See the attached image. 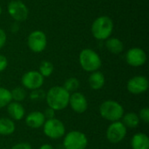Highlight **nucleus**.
<instances>
[{
  "label": "nucleus",
  "instance_id": "obj_22",
  "mask_svg": "<svg viewBox=\"0 0 149 149\" xmlns=\"http://www.w3.org/2000/svg\"><path fill=\"white\" fill-rule=\"evenodd\" d=\"M12 101L10 91L7 88L0 86V109L6 107Z\"/></svg>",
  "mask_w": 149,
  "mask_h": 149
},
{
  "label": "nucleus",
  "instance_id": "obj_31",
  "mask_svg": "<svg viewBox=\"0 0 149 149\" xmlns=\"http://www.w3.org/2000/svg\"><path fill=\"white\" fill-rule=\"evenodd\" d=\"M39 149H54L53 148V147L52 146V145H50V144H43Z\"/></svg>",
  "mask_w": 149,
  "mask_h": 149
},
{
  "label": "nucleus",
  "instance_id": "obj_14",
  "mask_svg": "<svg viewBox=\"0 0 149 149\" xmlns=\"http://www.w3.org/2000/svg\"><path fill=\"white\" fill-rule=\"evenodd\" d=\"M45 120H46L45 118L44 113L39 111H33L28 113L25 117L26 125L32 129H38L42 127Z\"/></svg>",
  "mask_w": 149,
  "mask_h": 149
},
{
  "label": "nucleus",
  "instance_id": "obj_26",
  "mask_svg": "<svg viewBox=\"0 0 149 149\" xmlns=\"http://www.w3.org/2000/svg\"><path fill=\"white\" fill-rule=\"evenodd\" d=\"M44 97H45V93L39 89L32 91V93L31 94V98L32 100H42Z\"/></svg>",
  "mask_w": 149,
  "mask_h": 149
},
{
  "label": "nucleus",
  "instance_id": "obj_28",
  "mask_svg": "<svg viewBox=\"0 0 149 149\" xmlns=\"http://www.w3.org/2000/svg\"><path fill=\"white\" fill-rule=\"evenodd\" d=\"M10 149H32V147L27 142H20L15 144Z\"/></svg>",
  "mask_w": 149,
  "mask_h": 149
},
{
  "label": "nucleus",
  "instance_id": "obj_17",
  "mask_svg": "<svg viewBox=\"0 0 149 149\" xmlns=\"http://www.w3.org/2000/svg\"><path fill=\"white\" fill-rule=\"evenodd\" d=\"M88 83L93 90H100L103 88L106 83V78L104 74L99 71L91 73L88 79Z\"/></svg>",
  "mask_w": 149,
  "mask_h": 149
},
{
  "label": "nucleus",
  "instance_id": "obj_23",
  "mask_svg": "<svg viewBox=\"0 0 149 149\" xmlns=\"http://www.w3.org/2000/svg\"><path fill=\"white\" fill-rule=\"evenodd\" d=\"M79 80L77 79V78H74V77H71L69 79H67L65 83H64V86L63 87L68 92V93H75L77 92V90L79 89Z\"/></svg>",
  "mask_w": 149,
  "mask_h": 149
},
{
  "label": "nucleus",
  "instance_id": "obj_30",
  "mask_svg": "<svg viewBox=\"0 0 149 149\" xmlns=\"http://www.w3.org/2000/svg\"><path fill=\"white\" fill-rule=\"evenodd\" d=\"M6 43V34H5V31L0 28V49L3 48L4 46Z\"/></svg>",
  "mask_w": 149,
  "mask_h": 149
},
{
  "label": "nucleus",
  "instance_id": "obj_4",
  "mask_svg": "<svg viewBox=\"0 0 149 149\" xmlns=\"http://www.w3.org/2000/svg\"><path fill=\"white\" fill-rule=\"evenodd\" d=\"M79 64L82 69L88 72L98 71L101 65V58L99 54L92 49H84L79 54Z\"/></svg>",
  "mask_w": 149,
  "mask_h": 149
},
{
  "label": "nucleus",
  "instance_id": "obj_24",
  "mask_svg": "<svg viewBox=\"0 0 149 149\" xmlns=\"http://www.w3.org/2000/svg\"><path fill=\"white\" fill-rule=\"evenodd\" d=\"M53 69H54L53 65L50 61L44 60L39 65V71L38 72L44 78H46V77H50L52 74Z\"/></svg>",
  "mask_w": 149,
  "mask_h": 149
},
{
  "label": "nucleus",
  "instance_id": "obj_9",
  "mask_svg": "<svg viewBox=\"0 0 149 149\" xmlns=\"http://www.w3.org/2000/svg\"><path fill=\"white\" fill-rule=\"evenodd\" d=\"M27 44L31 51L38 53L45 49L47 45V38L43 31H34L29 35Z\"/></svg>",
  "mask_w": 149,
  "mask_h": 149
},
{
  "label": "nucleus",
  "instance_id": "obj_29",
  "mask_svg": "<svg viewBox=\"0 0 149 149\" xmlns=\"http://www.w3.org/2000/svg\"><path fill=\"white\" fill-rule=\"evenodd\" d=\"M8 65V60L5 56L0 54V72L4 71Z\"/></svg>",
  "mask_w": 149,
  "mask_h": 149
},
{
  "label": "nucleus",
  "instance_id": "obj_16",
  "mask_svg": "<svg viewBox=\"0 0 149 149\" xmlns=\"http://www.w3.org/2000/svg\"><path fill=\"white\" fill-rule=\"evenodd\" d=\"M132 149H149V138L144 133H137L131 139Z\"/></svg>",
  "mask_w": 149,
  "mask_h": 149
},
{
  "label": "nucleus",
  "instance_id": "obj_32",
  "mask_svg": "<svg viewBox=\"0 0 149 149\" xmlns=\"http://www.w3.org/2000/svg\"><path fill=\"white\" fill-rule=\"evenodd\" d=\"M1 12H2V8H1V6H0V15H1Z\"/></svg>",
  "mask_w": 149,
  "mask_h": 149
},
{
  "label": "nucleus",
  "instance_id": "obj_13",
  "mask_svg": "<svg viewBox=\"0 0 149 149\" xmlns=\"http://www.w3.org/2000/svg\"><path fill=\"white\" fill-rule=\"evenodd\" d=\"M71 108L78 113H83L87 110L88 102L86 97L79 92H75L70 94L69 105Z\"/></svg>",
  "mask_w": 149,
  "mask_h": 149
},
{
  "label": "nucleus",
  "instance_id": "obj_27",
  "mask_svg": "<svg viewBox=\"0 0 149 149\" xmlns=\"http://www.w3.org/2000/svg\"><path fill=\"white\" fill-rule=\"evenodd\" d=\"M55 110H53L52 108H51V107H47L45 110V112L43 113H44V115H45V120H50V119H53L54 118V116H55Z\"/></svg>",
  "mask_w": 149,
  "mask_h": 149
},
{
  "label": "nucleus",
  "instance_id": "obj_6",
  "mask_svg": "<svg viewBox=\"0 0 149 149\" xmlns=\"http://www.w3.org/2000/svg\"><path fill=\"white\" fill-rule=\"evenodd\" d=\"M42 127L45 135L52 140L60 139L65 134V127L64 123L56 118L46 120Z\"/></svg>",
  "mask_w": 149,
  "mask_h": 149
},
{
  "label": "nucleus",
  "instance_id": "obj_10",
  "mask_svg": "<svg viewBox=\"0 0 149 149\" xmlns=\"http://www.w3.org/2000/svg\"><path fill=\"white\" fill-rule=\"evenodd\" d=\"M8 12L16 21H24L28 17V9L26 5L20 0H12L8 4Z\"/></svg>",
  "mask_w": 149,
  "mask_h": 149
},
{
  "label": "nucleus",
  "instance_id": "obj_5",
  "mask_svg": "<svg viewBox=\"0 0 149 149\" xmlns=\"http://www.w3.org/2000/svg\"><path fill=\"white\" fill-rule=\"evenodd\" d=\"M63 145L65 149H86L88 145V139L82 132L71 131L65 134Z\"/></svg>",
  "mask_w": 149,
  "mask_h": 149
},
{
  "label": "nucleus",
  "instance_id": "obj_1",
  "mask_svg": "<svg viewBox=\"0 0 149 149\" xmlns=\"http://www.w3.org/2000/svg\"><path fill=\"white\" fill-rule=\"evenodd\" d=\"M70 93H68L63 86H54L51 87L45 93V100L48 107L55 111H61L65 109L69 105Z\"/></svg>",
  "mask_w": 149,
  "mask_h": 149
},
{
  "label": "nucleus",
  "instance_id": "obj_3",
  "mask_svg": "<svg viewBox=\"0 0 149 149\" xmlns=\"http://www.w3.org/2000/svg\"><path fill=\"white\" fill-rule=\"evenodd\" d=\"M113 30V20L107 16H101L97 17L92 24L93 36L99 40L107 39Z\"/></svg>",
  "mask_w": 149,
  "mask_h": 149
},
{
  "label": "nucleus",
  "instance_id": "obj_12",
  "mask_svg": "<svg viewBox=\"0 0 149 149\" xmlns=\"http://www.w3.org/2000/svg\"><path fill=\"white\" fill-rule=\"evenodd\" d=\"M126 60L129 65L139 67L146 63L147 54L142 49L139 47H134L127 51L126 54Z\"/></svg>",
  "mask_w": 149,
  "mask_h": 149
},
{
  "label": "nucleus",
  "instance_id": "obj_15",
  "mask_svg": "<svg viewBox=\"0 0 149 149\" xmlns=\"http://www.w3.org/2000/svg\"><path fill=\"white\" fill-rule=\"evenodd\" d=\"M6 108H7V113L12 120H16V121L21 120L24 119L25 115V110L23 105L19 102L11 101L6 107Z\"/></svg>",
  "mask_w": 149,
  "mask_h": 149
},
{
  "label": "nucleus",
  "instance_id": "obj_19",
  "mask_svg": "<svg viewBox=\"0 0 149 149\" xmlns=\"http://www.w3.org/2000/svg\"><path fill=\"white\" fill-rule=\"evenodd\" d=\"M121 120H122L121 122L123 123V125L127 128H130V129L137 127L139 126L140 122H141L138 114L135 113H133V112H130V113H124V115H123Z\"/></svg>",
  "mask_w": 149,
  "mask_h": 149
},
{
  "label": "nucleus",
  "instance_id": "obj_7",
  "mask_svg": "<svg viewBox=\"0 0 149 149\" xmlns=\"http://www.w3.org/2000/svg\"><path fill=\"white\" fill-rule=\"evenodd\" d=\"M127 133V128L120 121L112 122L107 129V139L113 144H118L121 142Z\"/></svg>",
  "mask_w": 149,
  "mask_h": 149
},
{
  "label": "nucleus",
  "instance_id": "obj_33",
  "mask_svg": "<svg viewBox=\"0 0 149 149\" xmlns=\"http://www.w3.org/2000/svg\"><path fill=\"white\" fill-rule=\"evenodd\" d=\"M0 81H1V79H0Z\"/></svg>",
  "mask_w": 149,
  "mask_h": 149
},
{
  "label": "nucleus",
  "instance_id": "obj_20",
  "mask_svg": "<svg viewBox=\"0 0 149 149\" xmlns=\"http://www.w3.org/2000/svg\"><path fill=\"white\" fill-rule=\"evenodd\" d=\"M106 46L107 50L113 54H119L124 49L123 43L117 38H112L107 39V41L106 42Z\"/></svg>",
  "mask_w": 149,
  "mask_h": 149
},
{
  "label": "nucleus",
  "instance_id": "obj_18",
  "mask_svg": "<svg viewBox=\"0 0 149 149\" xmlns=\"http://www.w3.org/2000/svg\"><path fill=\"white\" fill-rule=\"evenodd\" d=\"M16 130V125L14 120L10 118L0 119V135L8 136L12 134Z\"/></svg>",
  "mask_w": 149,
  "mask_h": 149
},
{
  "label": "nucleus",
  "instance_id": "obj_2",
  "mask_svg": "<svg viewBox=\"0 0 149 149\" xmlns=\"http://www.w3.org/2000/svg\"><path fill=\"white\" fill-rule=\"evenodd\" d=\"M124 113L125 112L123 107L119 102L113 100H108L102 102L100 107V116L107 121H120L121 120Z\"/></svg>",
  "mask_w": 149,
  "mask_h": 149
},
{
  "label": "nucleus",
  "instance_id": "obj_21",
  "mask_svg": "<svg viewBox=\"0 0 149 149\" xmlns=\"http://www.w3.org/2000/svg\"><path fill=\"white\" fill-rule=\"evenodd\" d=\"M10 94H11L12 101H16V102H19V103L24 101L27 96L26 90L23 86L15 87L14 89H12L10 91Z\"/></svg>",
  "mask_w": 149,
  "mask_h": 149
},
{
  "label": "nucleus",
  "instance_id": "obj_25",
  "mask_svg": "<svg viewBox=\"0 0 149 149\" xmlns=\"http://www.w3.org/2000/svg\"><path fill=\"white\" fill-rule=\"evenodd\" d=\"M140 120L143 121L146 124L149 123V109L148 107H144L140 110V113L138 114Z\"/></svg>",
  "mask_w": 149,
  "mask_h": 149
},
{
  "label": "nucleus",
  "instance_id": "obj_8",
  "mask_svg": "<svg viewBox=\"0 0 149 149\" xmlns=\"http://www.w3.org/2000/svg\"><path fill=\"white\" fill-rule=\"evenodd\" d=\"M45 81V78L38 71H29L25 72L21 79L22 86L31 91L40 89Z\"/></svg>",
  "mask_w": 149,
  "mask_h": 149
},
{
  "label": "nucleus",
  "instance_id": "obj_11",
  "mask_svg": "<svg viewBox=\"0 0 149 149\" xmlns=\"http://www.w3.org/2000/svg\"><path fill=\"white\" fill-rule=\"evenodd\" d=\"M127 88L132 94H142L148 89V79L144 76H134L128 80Z\"/></svg>",
  "mask_w": 149,
  "mask_h": 149
}]
</instances>
